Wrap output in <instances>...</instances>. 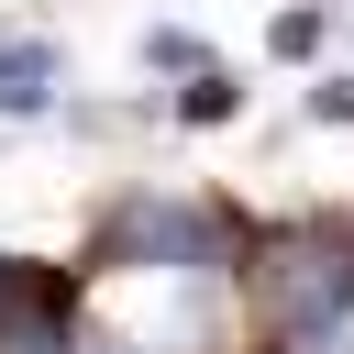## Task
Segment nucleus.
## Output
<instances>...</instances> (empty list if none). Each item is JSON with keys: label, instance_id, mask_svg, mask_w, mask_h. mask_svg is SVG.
<instances>
[{"label": "nucleus", "instance_id": "2", "mask_svg": "<svg viewBox=\"0 0 354 354\" xmlns=\"http://www.w3.org/2000/svg\"><path fill=\"white\" fill-rule=\"evenodd\" d=\"M100 254L111 266H243L254 232L221 210V199H122L100 221Z\"/></svg>", "mask_w": 354, "mask_h": 354}, {"label": "nucleus", "instance_id": "3", "mask_svg": "<svg viewBox=\"0 0 354 354\" xmlns=\"http://www.w3.org/2000/svg\"><path fill=\"white\" fill-rule=\"evenodd\" d=\"M0 100H11V111H44V100H55V55H44V44H0Z\"/></svg>", "mask_w": 354, "mask_h": 354}, {"label": "nucleus", "instance_id": "4", "mask_svg": "<svg viewBox=\"0 0 354 354\" xmlns=\"http://www.w3.org/2000/svg\"><path fill=\"white\" fill-rule=\"evenodd\" d=\"M221 111H232V77H221V66H199V77L177 88V122H221Z\"/></svg>", "mask_w": 354, "mask_h": 354}, {"label": "nucleus", "instance_id": "1", "mask_svg": "<svg viewBox=\"0 0 354 354\" xmlns=\"http://www.w3.org/2000/svg\"><path fill=\"white\" fill-rule=\"evenodd\" d=\"M243 277H254V321H266V332L321 321V310L354 299V221H288V232H254Z\"/></svg>", "mask_w": 354, "mask_h": 354}]
</instances>
